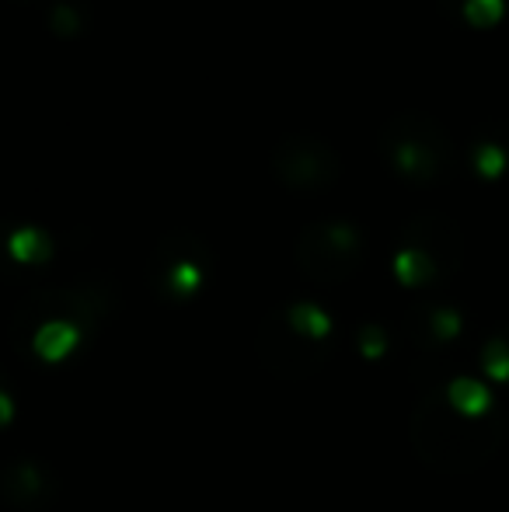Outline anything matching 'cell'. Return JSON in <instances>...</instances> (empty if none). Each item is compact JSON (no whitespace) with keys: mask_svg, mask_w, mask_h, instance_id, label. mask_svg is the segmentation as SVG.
Here are the masks:
<instances>
[{"mask_svg":"<svg viewBox=\"0 0 509 512\" xmlns=\"http://www.w3.org/2000/svg\"><path fill=\"white\" fill-rule=\"evenodd\" d=\"M412 446L415 457L440 474H471L503 446L506 418L499 411L489 415H464L436 391L419 398L412 411Z\"/></svg>","mask_w":509,"mask_h":512,"instance_id":"obj_1","label":"cell"},{"mask_svg":"<svg viewBox=\"0 0 509 512\" xmlns=\"http://www.w3.org/2000/svg\"><path fill=\"white\" fill-rule=\"evenodd\" d=\"M116 310H119V290L112 283L39 286V290H28L14 304L11 321H7V335H11L14 345H28L35 331L49 321H74L91 335Z\"/></svg>","mask_w":509,"mask_h":512,"instance_id":"obj_2","label":"cell"},{"mask_svg":"<svg viewBox=\"0 0 509 512\" xmlns=\"http://www.w3.org/2000/svg\"><path fill=\"white\" fill-rule=\"evenodd\" d=\"M381 150L412 182H433L454 161V140L450 133L422 108H401L381 129Z\"/></svg>","mask_w":509,"mask_h":512,"instance_id":"obj_3","label":"cell"},{"mask_svg":"<svg viewBox=\"0 0 509 512\" xmlns=\"http://www.w3.org/2000/svg\"><path fill=\"white\" fill-rule=\"evenodd\" d=\"M363 234L360 227L346 220H314L300 230L297 244H293V258H297L300 272L311 283L335 286L346 283L360 272L363 265Z\"/></svg>","mask_w":509,"mask_h":512,"instance_id":"obj_4","label":"cell"},{"mask_svg":"<svg viewBox=\"0 0 509 512\" xmlns=\"http://www.w3.org/2000/svg\"><path fill=\"white\" fill-rule=\"evenodd\" d=\"M255 352L258 363L279 380H304L314 370L325 366L332 356V342H321L304 331H297L286 317V310H272L262 317L255 331Z\"/></svg>","mask_w":509,"mask_h":512,"instance_id":"obj_5","label":"cell"},{"mask_svg":"<svg viewBox=\"0 0 509 512\" xmlns=\"http://www.w3.org/2000/svg\"><path fill=\"white\" fill-rule=\"evenodd\" d=\"M272 171L293 192H321L342 175V157L318 133H283L272 147Z\"/></svg>","mask_w":509,"mask_h":512,"instance_id":"obj_6","label":"cell"},{"mask_svg":"<svg viewBox=\"0 0 509 512\" xmlns=\"http://www.w3.org/2000/svg\"><path fill=\"white\" fill-rule=\"evenodd\" d=\"M401 248H419L436 262V269L454 272L461 262V230L443 213H415L401 227Z\"/></svg>","mask_w":509,"mask_h":512,"instance_id":"obj_7","label":"cell"},{"mask_svg":"<svg viewBox=\"0 0 509 512\" xmlns=\"http://www.w3.org/2000/svg\"><path fill=\"white\" fill-rule=\"evenodd\" d=\"M0 499L21 512L46 509L49 502L56 499L53 471H46L39 460H25V457L7 460V464L0 467Z\"/></svg>","mask_w":509,"mask_h":512,"instance_id":"obj_8","label":"cell"},{"mask_svg":"<svg viewBox=\"0 0 509 512\" xmlns=\"http://www.w3.org/2000/svg\"><path fill=\"white\" fill-rule=\"evenodd\" d=\"M84 338H88V331H84L81 324L49 321V324H42V328L35 331L32 342H28V349H32L39 359H46V363H60V359L70 356V352H74Z\"/></svg>","mask_w":509,"mask_h":512,"instance_id":"obj_9","label":"cell"},{"mask_svg":"<svg viewBox=\"0 0 509 512\" xmlns=\"http://www.w3.org/2000/svg\"><path fill=\"white\" fill-rule=\"evenodd\" d=\"M7 258L18 265H42L46 258H53V237L39 227H21L11 237H4Z\"/></svg>","mask_w":509,"mask_h":512,"instance_id":"obj_10","label":"cell"},{"mask_svg":"<svg viewBox=\"0 0 509 512\" xmlns=\"http://www.w3.org/2000/svg\"><path fill=\"white\" fill-rule=\"evenodd\" d=\"M154 283L161 286L168 297L182 300V297H192V293L203 286V276H206V265L203 262H175V265H164V269H150Z\"/></svg>","mask_w":509,"mask_h":512,"instance_id":"obj_11","label":"cell"},{"mask_svg":"<svg viewBox=\"0 0 509 512\" xmlns=\"http://www.w3.org/2000/svg\"><path fill=\"white\" fill-rule=\"evenodd\" d=\"M394 272H398V279L405 286H426L440 276L436 262L419 248H401L398 255H394Z\"/></svg>","mask_w":509,"mask_h":512,"instance_id":"obj_12","label":"cell"},{"mask_svg":"<svg viewBox=\"0 0 509 512\" xmlns=\"http://www.w3.org/2000/svg\"><path fill=\"white\" fill-rule=\"evenodd\" d=\"M415 321L422 328V345H436V342H450V338L461 331V317L457 310H447V307H429V310H415Z\"/></svg>","mask_w":509,"mask_h":512,"instance_id":"obj_13","label":"cell"},{"mask_svg":"<svg viewBox=\"0 0 509 512\" xmlns=\"http://www.w3.org/2000/svg\"><path fill=\"white\" fill-rule=\"evenodd\" d=\"M443 394H447L450 405H454L457 411H464V415H489V411H492L489 391H485V387L478 384V380H471V377H457Z\"/></svg>","mask_w":509,"mask_h":512,"instance_id":"obj_14","label":"cell"},{"mask_svg":"<svg viewBox=\"0 0 509 512\" xmlns=\"http://www.w3.org/2000/svg\"><path fill=\"white\" fill-rule=\"evenodd\" d=\"M286 317L297 331L311 338H321V342H332V317L325 314L321 307L314 304H290L286 307Z\"/></svg>","mask_w":509,"mask_h":512,"instance_id":"obj_15","label":"cell"},{"mask_svg":"<svg viewBox=\"0 0 509 512\" xmlns=\"http://www.w3.org/2000/svg\"><path fill=\"white\" fill-rule=\"evenodd\" d=\"M482 363H485V370H489L492 377L509 380V328L503 331V335H496V338H489V342H485Z\"/></svg>","mask_w":509,"mask_h":512,"instance_id":"obj_16","label":"cell"},{"mask_svg":"<svg viewBox=\"0 0 509 512\" xmlns=\"http://www.w3.org/2000/svg\"><path fill=\"white\" fill-rule=\"evenodd\" d=\"M461 11H464V18L475 21V25H489V21L503 18L506 0H461Z\"/></svg>","mask_w":509,"mask_h":512,"instance_id":"obj_17","label":"cell"},{"mask_svg":"<svg viewBox=\"0 0 509 512\" xmlns=\"http://www.w3.org/2000/svg\"><path fill=\"white\" fill-rule=\"evenodd\" d=\"M503 164H506V150L499 147V143L482 140L475 147V168L482 171V175H499V171H503Z\"/></svg>","mask_w":509,"mask_h":512,"instance_id":"obj_18","label":"cell"},{"mask_svg":"<svg viewBox=\"0 0 509 512\" xmlns=\"http://www.w3.org/2000/svg\"><path fill=\"white\" fill-rule=\"evenodd\" d=\"M49 18H53V28H56V32H60V35H70V32H77V28H81V25H77V21H81V18H77V14L70 11L67 4L56 7V11L49 14Z\"/></svg>","mask_w":509,"mask_h":512,"instance_id":"obj_19","label":"cell"},{"mask_svg":"<svg viewBox=\"0 0 509 512\" xmlns=\"http://www.w3.org/2000/svg\"><path fill=\"white\" fill-rule=\"evenodd\" d=\"M360 349L367 352V356H377V352L384 349V335H381V328H374V324H367V328L360 331Z\"/></svg>","mask_w":509,"mask_h":512,"instance_id":"obj_20","label":"cell"},{"mask_svg":"<svg viewBox=\"0 0 509 512\" xmlns=\"http://www.w3.org/2000/svg\"><path fill=\"white\" fill-rule=\"evenodd\" d=\"M11 418H14V401H11V394H7V387H0V429H4Z\"/></svg>","mask_w":509,"mask_h":512,"instance_id":"obj_21","label":"cell"},{"mask_svg":"<svg viewBox=\"0 0 509 512\" xmlns=\"http://www.w3.org/2000/svg\"><path fill=\"white\" fill-rule=\"evenodd\" d=\"M0 387H4V373H0Z\"/></svg>","mask_w":509,"mask_h":512,"instance_id":"obj_22","label":"cell"}]
</instances>
